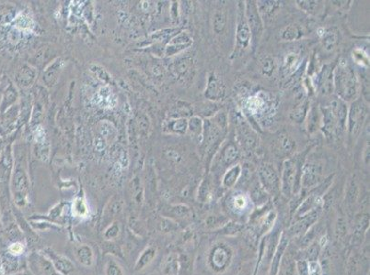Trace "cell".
<instances>
[{
	"label": "cell",
	"instance_id": "cell-16",
	"mask_svg": "<svg viewBox=\"0 0 370 275\" xmlns=\"http://www.w3.org/2000/svg\"><path fill=\"white\" fill-rule=\"evenodd\" d=\"M230 260V252L224 247H217L214 249L211 257L212 265L216 270H222L227 265Z\"/></svg>",
	"mask_w": 370,
	"mask_h": 275
},
{
	"label": "cell",
	"instance_id": "cell-38",
	"mask_svg": "<svg viewBox=\"0 0 370 275\" xmlns=\"http://www.w3.org/2000/svg\"><path fill=\"white\" fill-rule=\"evenodd\" d=\"M243 229V227L240 224H235V223H227L226 226L221 230V233L222 234H226V235H234L236 233L240 232Z\"/></svg>",
	"mask_w": 370,
	"mask_h": 275
},
{
	"label": "cell",
	"instance_id": "cell-25",
	"mask_svg": "<svg viewBox=\"0 0 370 275\" xmlns=\"http://www.w3.org/2000/svg\"><path fill=\"white\" fill-rule=\"evenodd\" d=\"M276 69V63L271 56H265L261 61V72L266 77H271Z\"/></svg>",
	"mask_w": 370,
	"mask_h": 275
},
{
	"label": "cell",
	"instance_id": "cell-31",
	"mask_svg": "<svg viewBox=\"0 0 370 275\" xmlns=\"http://www.w3.org/2000/svg\"><path fill=\"white\" fill-rule=\"evenodd\" d=\"M275 218H276V214L274 213L273 211H270V212L266 214L264 216L263 219L261 221V231L264 233V232L270 231L273 223H274Z\"/></svg>",
	"mask_w": 370,
	"mask_h": 275
},
{
	"label": "cell",
	"instance_id": "cell-6",
	"mask_svg": "<svg viewBox=\"0 0 370 275\" xmlns=\"http://www.w3.org/2000/svg\"><path fill=\"white\" fill-rule=\"evenodd\" d=\"M245 17L252 34L251 45L255 49L263 33V21L255 1L245 2Z\"/></svg>",
	"mask_w": 370,
	"mask_h": 275
},
{
	"label": "cell",
	"instance_id": "cell-21",
	"mask_svg": "<svg viewBox=\"0 0 370 275\" xmlns=\"http://www.w3.org/2000/svg\"><path fill=\"white\" fill-rule=\"evenodd\" d=\"M303 35V31L300 26L297 24H289L284 28L281 31V39L287 42H293L300 39Z\"/></svg>",
	"mask_w": 370,
	"mask_h": 275
},
{
	"label": "cell",
	"instance_id": "cell-12",
	"mask_svg": "<svg viewBox=\"0 0 370 275\" xmlns=\"http://www.w3.org/2000/svg\"><path fill=\"white\" fill-rule=\"evenodd\" d=\"M216 158L220 165L222 164L225 167H231L236 160L240 158V151L235 143L229 142L219 150Z\"/></svg>",
	"mask_w": 370,
	"mask_h": 275
},
{
	"label": "cell",
	"instance_id": "cell-19",
	"mask_svg": "<svg viewBox=\"0 0 370 275\" xmlns=\"http://www.w3.org/2000/svg\"><path fill=\"white\" fill-rule=\"evenodd\" d=\"M298 64H299L298 54H295V53L288 54L285 57V60L283 62V65L281 68L283 76L287 77L290 74H292L294 72L298 69Z\"/></svg>",
	"mask_w": 370,
	"mask_h": 275
},
{
	"label": "cell",
	"instance_id": "cell-29",
	"mask_svg": "<svg viewBox=\"0 0 370 275\" xmlns=\"http://www.w3.org/2000/svg\"><path fill=\"white\" fill-rule=\"evenodd\" d=\"M249 201L244 194H235L232 198V205L237 212H242L248 206Z\"/></svg>",
	"mask_w": 370,
	"mask_h": 275
},
{
	"label": "cell",
	"instance_id": "cell-1",
	"mask_svg": "<svg viewBox=\"0 0 370 275\" xmlns=\"http://www.w3.org/2000/svg\"><path fill=\"white\" fill-rule=\"evenodd\" d=\"M333 84L338 98L343 101H354L358 96V81L352 67L343 60L333 72Z\"/></svg>",
	"mask_w": 370,
	"mask_h": 275
},
{
	"label": "cell",
	"instance_id": "cell-33",
	"mask_svg": "<svg viewBox=\"0 0 370 275\" xmlns=\"http://www.w3.org/2000/svg\"><path fill=\"white\" fill-rule=\"evenodd\" d=\"M353 59L355 61L356 63L360 64L362 66L368 67L370 65V58H369L368 54L360 49H355L353 52Z\"/></svg>",
	"mask_w": 370,
	"mask_h": 275
},
{
	"label": "cell",
	"instance_id": "cell-30",
	"mask_svg": "<svg viewBox=\"0 0 370 275\" xmlns=\"http://www.w3.org/2000/svg\"><path fill=\"white\" fill-rule=\"evenodd\" d=\"M357 196H358V187H357L355 181L351 180L350 183L348 184L345 200L347 201L348 204H353L356 201Z\"/></svg>",
	"mask_w": 370,
	"mask_h": 275
},
{
	"label": "cell",
	"instance_id": "cell-5",
	"mask_svg": "<svg viewBox=\"0 0 370 275\" xmlns=\"http://www.w3.org/2000/svg\"><path fill=\"white\" fill-rule=\"evenodd\" d=\"M226 132V130H222L219 126H217L213 118H208L204 122L203 140L208 156L212 157L215 155L220 143L222 142V137Z\"/></svg>",
	"mask_w": 370,
	"mask_h": 275
},
{
	"label": "cell",
	"instance_id": "cell-20",
	"mask_svg": "<svg viewBox=\"0 0 370 275\" xmlns=\"http://www.w3.org/2000/svg\"><path fill=\"white\" fill-rule=\"evenodd\" d=\"M227 15L224 9H217L213 17V29L217 35H221L226 29Z\"/></svg>",
	"mask_w": 370,
	"mask_h": 275
},
{
	"label": "cell",
	"instance_id": "cell-10",
	"mask_svg": "<svg viewBox=\"0 0 370 275\" xmlns=\"http://www.w3.org/2000/svg\"><path fill=\"white\" fill-rule=\"evenodd\" d=\"M226 93L225 85L218 78L216 72H211L208 77L205 97L211 101H218L224 98Z\"/></svg>",
	"mask_w": 370,
	"mask_h": 275
},
{
	"label": "cell",
	"instance_id": "cell-42",
	"mask_svg": "<svg viewBox=\"0 0 370 275\" xmlns=\"http://www.w3.org/2000/svg\"><path fill=\"white\" fill-rule=\"evenodd\" d=\"M364 159L366 163H370V144H367V147L365 149V152H364Z\"/></svg>",
	"mask_w": 370,
	"mask_h": 275
},
{
	"label": "cell",
	"instance_id": "cell-40",
	"mask_svg": "<svg viewBox=\"0 0 370 275\" xmlns=\"http://www.w3.org/2000/svg\"><path fill=\"white\" fill-rule=\"evenodd\" d=\"M298 273L300 275H307L308 274V262L305 260H301L297 263Z\"/></svg>",
	"mask_w": 370,
	"mask_h": 275
},
{
	"label": "cell",
	"instance_id": "cell-34",
	"mask_svg": "<svg viewBox=\"0 0 370 275\" xmlns=\"http://www.w3.org/2000/svg\"><path fill=\"white\" fill-rule=\"evenodd\" d=\"M190 130L193 133L196 134L197 136L203 133L204 130V122L198 116H194L190 120Z\"/></svg>",
	"mask_w": 370,
	"mask_h": 275
},
{
	"label": "cell",
	"instance_id": "cell-36",
	"mask_svg": "<svg viewBox=\"0 0 370 275\" xmlns=\"http://www.w3.org/2000/svg\"><path fill=\"white\" fill-rule=\"evenodd\" d=\"M199 196H200V199L203 201V202H206L208 201V197L210 195V182H209V178L205 179V181L202 183L201 187H200V193H199Z\"/></svg>",
	"mask_w": 370,
	"mask_h": 275
},
{
	"label": "cell",
	"instance_id": "cell-26",
	"mask_svg": "<svg viewBox=\"0 0 370 275\" xmlns=\"http://www.w3.org/2000/svg\"><path fill=\"white\" fill-rule=\"evenodd\" d=\"M280 147L282 152L290 154L296 149V142L289 135H282L280 137Z\"/></svg>",
	"mask_w": 370,
	"mask_h": 275
},
{
	"label": "cell",
	"instance_id": "cell-15",
	"mask_svg": "<svg viewBox=\"0 0 370 275\" xmlns=\"http://www.w3.org/2000/svg\"><path fill=\"white\" fill-rule=\"evenodd\" d=\"M339 31L336 28H330L322 35V44L326 52H333L339 44Z\"/></svg>",
	"mask_w": 370,
	"mask_h": 275
},
{
	"label": "cell",
	"instance_id": "cell-4",
	"mask_svg": "<svg viewBox=\"0 0 370 275\" xmlns=\"http://www.w3.org/2000/svg\"><path fill=\"white\" fill-rule=\"evenodd\" d=\"M368 107L361 98H356L351 104L347 114V130L351 140L358 137L363 128V125L368 116Z\"/></svg>",
	"mask_w": 370,
	"mask_h": 275
},
{
	"label": "cell",
	"instance_id": "cell-22",
	"mask_svg": "<svg viewBox=\"0 0 370 275\" xmlns=\"http://www.w3.org/2000/svg\"><path fill=\"white\" fill-rule=\"evenodd\" d=\"M251 199L253 200V203L258 205L262 206L267 203L268 201V194L266 191L262 188L260 184H256L251 192Z\"/></svg>",
	"mask_w": 370,
	"mask_h": 275
},
{
	"label": "cell",
	"instance_id": "cell-37",
	"mask_svg": "<svg viewBox=\"0 0 370 275\" xmlns=\"http://www.w3.org/2000/svg\"><path fill=\"white\" fill-rule=\"evenodd\" d=\"M73 211L80 217H85L88 214V209L82 199H77L73 204Z\"/></svg>",
	"mask_w": 370,
	"mask_h": 275
},
{
	"label": "cell",
	"instance_id": "cell-3",
	"mask_svg": "<svg viewBox=\"0 0 370 275\" xmlns=\"http://www.w3.org/2000/svg\"><path fill=\"white\" fill-rule=\"evenodd\" d=\"M235 50L232 58L241 54L250 48L252 44V34L245 17V2H239L237 5V25L235 36Z\"/></svg>",
	"mask_w": 370,
	"mask_h": 275
},
{
	"label": "cell",
	"instance_id": "cell-27",
	"mask_svg": "<svg viewBox=\"0 0 370 275\" xmlns=\"http://www.w3.org/2000/svg\"><path fill=\"white\" fill-rule=\"evenodd\" d=\"M297 5L302 10L310 15L316 14L320 10L321 5L319 1H297Z\"/></svg>",
	"mask_w": 370,
	"mask_h": 275
},
{
	"label": "cell",
	"instance_id": "cell-13",
	"mask_svg": "<svg viewBox=\"0 0 370 275\" xmlns=\"http://www.w3.org/2000/svg\"><path fill=\"white\" fill-rule=\"evenodd\" d=\"M289 238L290 237L288 232H283L282 235L280 236L279 242L272 257L271 268H270L269 275H276L278 274L280 263H281L282 258L284 256V252L286 251V249L289 246Z\"/></svg>",
	"mask_w": 370,
	"mask_h": 275
},
{
	"label": "cell",
	"instance_id": "cell-24",
	"mask_svg": "<svg viewBox=\"0 0 370 275\" xmlns=\"http://www.w3.org/2000/svg\"><path fill=\"white\" fill-rule=\"evenodd\" d=\"M280 2L278 1H258L256 2L258 10L262 16V14L271 15L274 11H276L280 7Z\"/></svg>",
	"mask_w": 370,
	"mask_h": 275
},
{
	"label": "cell",
	"instance_id": "cell-8",
	"mask_svg": "<svg viewBox=\"0 0 370 275\" xmlns=\"http://www.w3.org/2000/svg\"><path fill=\"white\" fill-rule=\"evenodd\" d=\"M322 212V208L318 207L314 210L304 215L299 217L298 221L296 222L288 232L289 237H301L307 232L313 225H315L320 215Z\"/></svg>",
	"mask_w": 370,
	"mask_h": 275
},
{
	"label": "cell",
	"instance_id": "cell-39",
	"mask_svg": "<svg viewBox=\"0 0 370 275\" xmlns=\"http://www.w3.org/2000/svg\"><path fill=\"white\" fill-rule=\"evenodd\" d=\"M307 275H322V267L317 262H308V274Z\"/></svg>",
	"mask_w": 370,
	"mask_h": 275
},
{
	"label": "cell",
	"instance_id": "cell-2",
	"mask_svg": "<svg viewBox=\"0 0 370 275\" xmlns=\"http://www.w3.org/2000/svg\"><path fill=\"white\" fill-rule=\"evenodd\" d=\"M302 166V162L298 159H289L284 162L280 189L286 197H290L293 194L296 195L299 191Z\"/></svg>",
	"mask_w": 370,
	"mask_h": 275
},
{
	"label": "cell",
	"instance_id": "cell-7",
	"mask_svg": "<svg viewBox=\"0 0 370 275\" xmlns=\"http://www.w3.org/2000/svg\"><path fill=\"white\" fill-rule=\"evenodd\" d=\"M260 185L268 195H276L280 191V178L277 172L271 164L265 163L259 168Z\"/></svg>",
	"mask_w": 370,
	"mask_h": 275
},
{
	"label": "cell",
	"instance_id": "cell-23",
	"mask_svg": "<svg viewBox=\"0 0 370 275\" xmlns=\"http://www.w3.org/2000/svg\"><path fill=\"white\" fill-rule=\"evenodd\" d=\"M308 110H309V103L307 102V100L301 101L298 106L294 108V110L291 112L290 118L297 123H301V122H303Z\"/></svg>",
	"mask_w": 370,
	"mask_h": 275
},
{
	"label": "cell",
	"instance_id": "cell-17",
	"mask_svg": "<svg viewBox=\"0 0 370 275\" xmlns=\"http://www.w3.org/2000/svg\"><path fill=\"white\" fill-rule=\"evenodd\" d=\"M241 173H242V168L240 164H235L231 167H229L222 179V186L226 188H231L234 187L237 182L240 180Z\"/></svg>",
	"mask_w": 370,
	"mask_h": 275
},
{
	"label": "cell",
	"instance_id": "cell-14",
	"mask_svg": "<svg viewBox=\"0 0 370 275\" xmlns=\"http://www.w3.org/2000/svg\"><path fill=\"white\" fill-rule=\"evenodd\" d=\"M317 84L321 93L323 95L331 93L332 90L334 89L333 71H331L328 66H325L322 72L319 73L317 78Z\"/></svg>",
	"mask_w": 370,
	"mask_h": 275
},
{
	"label": "cell",
	"instance_id": "cell-9",
	"mask_svg": "<svg viewBox=\"0 0 370 275\" xmlns=\"http://www.w3.org/2000/svg\"><path fill=\"white\" fill-rule=\"evenodd\" d=\"M322 165L316 161L306 162L301 169L300 185L305 188L317 187L322 181Z\"/></svg>",
	"mask_w": 370,
	"mask_h": 275
},
{
	"label": "cell",
	"instance_id": "cell-28",
	"mask_svg": "<svg viewBox=\"0 0 370 275\" xmlns=\"http://www.w3.org/2000/svg\"><path fill=\"white\" fill-rule=\"evenodd\" d=\"M321 245L319 241H314L311 242L306 249V260L307 262H312V261H317V259L319 256V253L321 251Z\"/></svg>",
	"mask_w": 370,
	"mask_h": 275
},
{
	"label": "cell",
	"instance_id": "cell-35",
	"mask_svg": "<svg viewBox=\"0 0 370 275\" xmlns=\"http://www.w3.org/2000/svg\"><path fill=\"white\" fill-rule=\"evenodd\" d=\"M308 130L310 132L314 131L316 130L317 126L319 124V113L317 112V109L315 107H312L310 110H309V113H308Z\"/></svg>",
	"mask_w": 370,
	"mask_h": 275
},
{
	"label": "cell",
	"instance_id": "cell-18",
	"mask_svg": "<svg viewBox=\"0 0 370 275\" xmlns=\"http://www.w3.org/2000/svg\"><path fill=\"white\" fill-rule=\"evenodd\" d=\"M238 136L241 140V142L244 145V147L248 149H253L256 145V139L253 136L252 130L243 124V122H241L238 128Z\"/></svg>",
	"mask_w": 370,
	"mask_h": 275
},
{
	"label": "cell",
	"instance_id": "cell-41",
	"mask_svg": "<svg viewBox=\"0 0 370 275\" xmlns=\"http://www.w3.org/2000/svg\"><path fill=\"white\" fill-rule=\"evenodd\" d=\"M9 249H10V251H11L13 254H20V253L23 251V246H22V244H20V243L17 242V243L12 244V245L10 246Z\"/></svg>",
	"mask_w": 370,
	"mask_h": 275
},
{
	"label": "cell",
	"instance_id": "cell-32",
	"mask_svg": "<svg viewBox=\"0 0 370 275\" xmlns=\"http://www.w3.org/2000/svg\"><path fill=\"white\" fill-rule=\"evenodd\" d=\"M347 234V225L343 217L338 218L335 224V237L337 240H343Z\"/></svg>",
	"mask_w": 370,
	"mask_h": 275
},
{
	"label": "cell",
	"instance_id": "cell-11",
	"mask_svg": "<svg viewBox=\"0 0 370 275\" xmlns=\"http://www.w3.org/2000/svg\"><path fill=\"white\" fill-rule=\"evenodd\" d=\"M329 108L334 113V116L336 117L339 131L341 135L346 129V120H347V114H348V107L345 101L342 100L341 98H334L328 105Z\"/></svg>",
	"mask_w": 370,
	"mask_h": 275
}]
</instances>
